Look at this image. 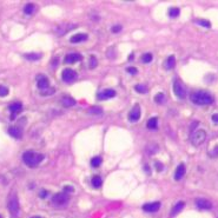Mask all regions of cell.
<instances>
[{
  "label": "cell",
  "mask_w": 218,
  "mask_h": 218,
  "mask_svg": "<svg viewBox=\"0 0 218 218\" xmlns=\"http://www.w3.org/2000/svg\"><path fill=\"white\" fill-rule=\"evenodd\" d=\"M88 113H91V114H100V113H103V110L100 107H91V109H88Z\"/></svg>",
  "instance_id": "obj_32"
},
{
  "label": "cell",
  "mask_w": 218,
  "mask_h": 218,
  "mask_svg": "<svg viewBox=\"0 0 218 218\" xmlns=\"http://www.w3.org/2000/svg\"><path fill=\"white\" fill-rule=\"evenodd\" d=\"M8 133H10V136H12L13 138L20 139L21 136H23V131L19 129L18 126H11V127L8 129Z\"/></svg>",
  "instance_id": "obj_16"
},
{
  "label": "cell",
  "mask_w": 218,
  "mask_h": 218,
  "mask_svg": "<svg viewBox=\"0 0 218 218\" xmlns=\"http://www.w3.org/2000/svg\"><path fill=\"white\" fill-rule=\"evenodd\" d=\"M175 65H176V58H175V56H170L165 61V67L167 70H171L175 67Z\"/></svg>",
  "instance_id": "obj_21"
},
{
  "label": "cell",
  "mask_w": 218,
  "mask_h": 218,
  "mask_svg": "<svg viewBox=\"0 0 218 218\" xmlns=\"http://www.w3.org/2000/svg\"><path fill=\"white\" fill-rule=\"evenodd\" d=\"M61 104L65 107H71V106L76 105V100L73 99L72 97H70V96H65V97H63V99H61Z\"/></svg>",
  "instance_id": "obj_19"
},
{
  "label": "cell",
  "mask_w": 218,
  "mask_h": 218,
  "mask_svg": "<svg viewBox=\"0 0 218 218\" xmlns=\"http://www.w3.org/2000/svg\"><path fill=\"white\" fill-rule=\"evenodd\" d=\"M156 167H158L159 170H162V169H163V166L159 164V163H156Z\"/></svg>",
  "instance_id": "obj_42"
},
{
  "label": "cell",
  "mask_w": 218,
  "mask_h": 218,
  "mask_svg": "<svg viewBox=\"0 0 218 218\" xmlns=\"http://www.w3.org/2000/svg\"><path fill=\"white\" fill-rule=\"evenodd\" d=\"M73 190L74 189L72 186H65V192H73Z\"/></svg>",
  "instance_id": "obj_40"
},
{
  "label": "cell",
  "mask_w": 218,
  "mask_h": 218,
  "mask_svg": "<svg viewBox=\"0 0 218 218\" xmlns=\"http://www.w3.org/2000/svg\"><path fill=\"white\" fill-rule=\"evenodd\" d=\"M135 90L137 92H139V93H145V92H147L146 86H144V85H136Z\"/></svg>",
  "instance_id": "obj_33"
},
{
  "label": "cell",
  "mask_w": 218,
  "mask_h": 218,
  "mask_svg": "<svg viewBox=\"0 0 218 218\" xmlns=\"http://www.w3.org/2000/svg\"><path fill=\"white\" fill-rule=\"evenodd\" d=\"M129 118L131 122H137V120H139V118H140V106L138 105V104L133 106V109L130 112Z\"/></svg>",
  "instance_id": "obj_13"
},
{
  "label": "cell",
  "mask_w": 218,
  "mask_h": 218,
  "mask_svg": "<svg viewBox=\"0 0 218 218\" xmlns=\"http://www.w3.org/2000/svg\"><path fill=\"white\" fill-rule=\"evenodd\" d=\"M116 91L114 90H112V88H106L104 91H101L98 93V99L99 100H106V99H110V98H113V97H116Z\"/></svg>",
  "instance_id": "obj_9"
},
{
  "label": "cell",
  "mask_w": 218,
  "mask_h": 218,
  "mask_svg": "<svg viewBox=\"0 0 218 218\" xmlns=\"http://www.w3.org/2000/svg\"><path fill=\"white\" fill-rule=\"evenodd\" d=\"M152 54L151 53H144L143 56H141V60H143V63H145V64H149V63H151L152 61Z\"/></svg>",
  "instance_id": "obj_27"
},
{
  "label": "cell",
  "mask_w": 218,
  "mask_h": 218,
  "mask_svg": "<svg viewBox=\"0 0 218 218\" xmlns=\"http://www.w3.org/2000/svg\"><path fill=\"white\" fill-rule=\"evenodd\" d=\"M24 58L27 60H39L41 58V53H26L24 54Z\"/></svg>",
  "instance_id": "obj_23"
},
{
  "label": "cell",
  "mask_w": 218,
  "mask_h": 218,
  "mask_svg": "<svg viewBox=\"0 0 218 218\" xmlns=\"http://www.w3.org/2000/svg\"><path fill=\"white\" fill-rule=\"evenodd\" d=\"M37 86L40 91H45L50 87V82H48L47 77L42 76V74H39L37 77Z\"/></svg>",
  "instance_id": "obj_8"
},
{
  "label": "cell",
  "mask_w": 218,
  "mask_h": 218,
  "mask_svg": "<svg viewBox=\"0 0 218 218\" xmlns=\"http://www.w3.org/2000/svg\"><path fill=\"white\" fill-rule=\"evenodd\" d=\"M69 196L65 194V192H60V194H56L53 196L52 198V203L54 205H58V206H63L66 205L69 203Z\"/></svg>",
  "instance_id": "obj_5"
},
{
  "label": "cell",
  "mask_w": 218,
  "mask_h": 218,
  "mask_svg": "<svg viewBox=\"0 0 218 218\" xmlns=\"http://www.w3.org/2000/svg\"><path fill=\"white\" fill-rule=\"evenodd\" d=\"M100 164H101V158L100 157H93L92 160H91V165L93 167H98V166H100Z\"/></svg>",
  "instance_id": "obj_29"
},
{
  "label": "cell",
  "mask_w": 218,
  "mask_h": 218,
  "mask_svg": "<svg viewBox=\"0 0 218 218\" xmlns=\"http://www.w3.org/2000/svg\"><path fill=\"white\" fill-rule=\"evenodd\" d=\"M120 29H122V26L120 25H116V26L112 27V32L113 33H118V32H120Z\"/></svg>",
  "instance_id": "obj_37"
},
{
  "label": "cell",
  "mask_w": 218,
  "mask_h": 218,
  "mask_svg": "<svg viewBox=\"0 0 218 218\" xmlns=\"http://www.w3.org/2000/svg\"><path fill=\"white\" fill-rule=\"evenodd\" d=\"M54 88H47V90H45V91H42V96H50V94H52V93H54Z\"/></svg>",
  "instance_id": "obj_35"
},
{
  "label": "cell",
  "mask_w": 218,
  "mask_h": 218,
  "mask_svg": "<svg viewBox=\"0 0 218 218\" xmlns=\"http://www.w3.org/2000/svg\"><path fill=\"white\" fill-rule=\"evenodd\" d=\"M160 207V203L159 202H153V203H147L143 205V210L145 212H157Z\"/></svg>",
  "instance_id": "obj_15"
},
{
  "label": "cell",
  "mask_w": 218,
  "mask_h": 218,
  "mask_svg": "<svg viewBox=\"0 0 218 218\" xmlns=\"http://www.w3.org/2000/svg\"><path fill=\"white\" fill-rule=\"evenodd\" d=\"M98 65V61H97V58L94 56H91L90 57V69H96Z\"/></svg>",
  "instance_id": "obj_30"
},
{
  "label": "cell",
  "mask_w": 218,
  "mask_h": 218,
  "mask_svg": "<svg viewBox=\"0 0 218 218\" xmlns=\"http://www.w3.org/2000/svg\"><path fill=\"white\" fill-rule=\"evenodd\" d=\"M185 175V165L184 164H179L177 166L176 172H175V179L176 180H180Z\"/></svg>",
  "instance_id": "obj_17"
},
{
  "label": "cell",
  "mask_w": 218,
  "mask_h": 218,
  "mask_svg": "<svg viewBox=\"0 0 218 218\" xmlns=\"http://www.w3.org/2000/svg\"><path fill=\"white\" fill-rule=\"evenodd\" d=\"M46 194H47L46 191H41V192H40V197H45Z\"/></svg>",
  "instance_id": "obj_41"
},
{
  "label": "cell",
  "mask_w": 218,
  "mask_h": 218,
  "mask_svg": "<svg viewBox=\"0 0 218 218\" xmlns=\"http://www.w3.org/2000/svg\"><path fill=\"white\" fill-rule=\"evenodd\" d=\"M82 59V57L79 53H69V54L65 57L64 61L66 64H74L77 61H80Z\"/></svg>",
  "instance_id": "obj_10"
},
{
  "label": "cell",
  "mask_w": 218,
  "mask_h": 218,
  "mask_svg": "<svg viewBox=\"0 0 218 218\" xmlns=\"http://www.w3.org/2000/svg\"><path fill=\"white\" fill-rule=\"evenodd\" d=\"M164 99H165L164 93H158V94H156V97H154V101H156V103H158V104L164 103Z\"/></svg>",
  "instance_id": "obj_31"
},
{
  "label": "cell",
  "mask_w": 218,
  "mask_h": 218,
  "mask_svg": "<svg viewBox=\"0 0 218 218\" xmlns=\"http://www.w3.org/2000/svg\"><path fill=\"white\" fill-rule=\"evenodd\" d=\"M91 183H92L93 188L98 189V188H100V186H101V184H103V180H101V178H100L99 176H94L93 178H92Z\"/></svg>",
  "instance_id": "obj_25"
},
{
  "label": "cell",
  "mask_w": 218,
  "mask_h": 218,
  "mask_svg": "<svg viewBox=\"0 0 218 218\" xmlns=\"http://www.w3.org/2000/svg\"><path fill=\"white\" fill-rule=\"evenodd\" d=\"M88 35L85 34V33H78V34H74L72 38H71V42L73 44H78V42H82V41L87 40Z\"/></svg>",
  "instance_id": "obj_18"
},
{
  "label": "cell",
  "mask_w": 218,
  "mask_h": 218,
  "mask_svg": "<svg viewBox=\"0 0 218 218\" xmlns=\"http://www.w3.org/2000/svg\"><path fill=\"white\" fill-rule=\"evenodd\" d=\"M145 170H146L147 173H150V167H149V166H146V165H145Z\"/></svg>",
  "instance_id": "obj_43"
},
{
  "label": "cell",
  "mask_w": 218,
  "mask_h": 218,
  "mask_svg": "<svg viewBox=\"0 0 218 218\" xmlns=\"http://www.w3.org/2000/svg\"><path fill=\"white\" fill-rule=\"evenodd\" d=\"M0 218H2V216H1V215H0Z\"/></svg>",
  "instance_id": "obj_45"
},
{
  "label": "cell",
  "mask_w": 218,
  "mask_h": 218,
  "mask_svg": "<svg viewBox=\"0 0 218 218\" xmlns=\"http://www.w3.org/2000/svg\"><path fill=\"white\" fill-rule=\"evenodd\" d=\"M196 205L200 210H211L212 207L211 203L207 199H204V198H198V199L196 200Z\"/></svg>",
  "instance_id": "obj_11"
},
{
  "label": "cell",
  "mask_w": 218,
  "mask_h": 218,
  "mask_svg": "<svg viewBox=\"0 0 218 218\" xmlns=\"http://www.w3.org/2000/svg\"><path fill=\"white\" fill-rule=\"evenodd\" d=\"M34 11H35V5L34 4H26L25 5V7H24V12L26 13V14H32V13H34Z\"/></svg>",
  "instance_id": "obj_24"
},
{
  "label": "cell",
  "mask_w": 218,
  "mask_h": 218,
  "mask_svg": "<svg viewBox=\"0 0 218 218\" xmlns=\"http://www.w3.org/2000/svg\"><path fill=\"white\" fill-rule=\"evenodd\" d=\"M44 159V154L34 151H26L23 154V160L24 163L27 165L29 167H35L40 164Z\"/></svg>",
  "instance_id": "obj_2"
},
{
  "label": "cell",
  "mask_w": 218,
  "mask_h": 218,
  "mask_svg": "<svg viewBox=\"0 0 218 218\" xmlns=\"http://www.w3.org/2000/svg\"><path fill=\"white\" fill-rule=\"evenodd\" d=\"M7 94H8V88L6 86L0 85V97H6Z\"/></svg>",
  "instance_id": "obj_34"
},
{
  "label": "cell",
  "mask_w": 218,
  "mask_h": 218,
  "mask_svg": "<svg viewBox=\"0 0 218 218\" xmlns=\"http://www.w3.org/2000/svg\"><path fill=\"white\" fill-rule=\"evenodd\" d=\"M32 218H40V217H38V216H35V217H32Z\"/></svg>",
  "instance_id": "obj_44"
},
{
  "label": "cell",
  "mask_w": 218,
  "mask_h": 218,
  "mask_svg": "<svg viewBox=\"0 0 218 218\" xmlns=\"http://www.w3.org/2000/svg\"><path fill=\"white\" fill-rule=\"evenodd\" d=\"M126 71H127L129 73H131V74H136V73H137V69H135V67H127Z\"/></svg>",
  "instance_id": "obj_38"
},
{
  "label": "cell",
  "mask_w": 218,
  "mask_h": 218,
  "mask_svg": "<svg viewBox=\"0 0 218 218\" xmlns=\"http://www.w3.org/2000/svg\"><path fill=\"white\" fill-rule=\"evenodd\" d=\"M7 207H8V211L11 212L13 216H17L19 211H20V205H19V200H18V197L16 194H12L8 198V202H7Z\"/></svg>",
  "instance_id": "obj_3"
},
{
  "label": "cell",
  "mask_w": 218,
  "mask_h": 218,
  "mask_svg": "<svg viewBox=\"0 0 218 218\" xmlns=\"http://www.w3.org/2000/svg\"><path fill=\"white\" fill-rule=\"evenodd\" d=\"M169 16L171 18H176L179 16V8H177V7H172L170 8V11H169Z\"/></svg>",
  "instance_id": "obj_28"
},
{
  "label": "cell",
  "mask_w": 218,
  "mask_h": 218,
  "mask_svg": "<svg viewBox=\"0 0 218 218\" xmlns=\"http://www.w3.org/2000/svg\"><path fill=\"white\" fill-rule=\"evenodd\" d=\"M209 154H210V157H218V146L215 147L211 152H209Z\"/></svg>",
  "instance_id": "obj_36"
},
{
  "label": "cell",
  "mask_w": 218,
  "mask_h": 218,
  "mask_svg": "<svg viewBox=\"0 0 218 218\" xmlns=\"http://www.w3.org/2000/svg\"><path fill=\"white\" fill-rule=\"evenodd\" d=\"M194 21H196V24H198V25H200V26H204V27H206V29H210V27H211L210 21L204 20V19H196Z\"/></svg>",
  "instance_id": "obj_26"
},
{
  "label": "cell",
  "mask_w": 218,
  "mask_h": 218,
  "mask_svg": "<svg viewBox=\"0 0 218 218\" xmlns=\"http://www.w3.org/2000/svg\"><path fill=\"white\" fill-rule=\"evenodd\" d=\"M173 92L179 99H184L186 97V90H185L182 82H178V80L175 82V84H173Z\"/></svg>",
  "instance_id": "obj_7"
},
{
  "label": "cell",
  "mask_w": 218,
  "mask_h": 218,
  "mask_svg": "<svg viewBox=\"0 0 218 218\" xmlns=\"http://www.w3.org/2000/svg\"><path fill=\"white\" fill-rule=\"evenodd\" d=\"M157 126H158V119H157L156 117L150 118L149 122H147V129L156 130L157 129Z\"/></svg>",
  "instance_id": "obj_22"
},
{
  "label": "cell",
  "mask_w": 218,
  "mask_h": 218,
  "mask_svg": "<svg viewBox=\"0 0 218 218\" xmlns=\"http://www.w3.org/2000/svg\"><path fill=\"white\" fill-rule=\"evenodd\" d=\"M77 72L74 70H72V69H65L63 71V73H61V78H63V80L65 82H74L77 79Z\"/></svg>",
  "instance_id": "obj_6"
},
{
  "label": "cell",
  "mask_w": 218,
  "mask_h": 218,
  "mask_svg": "<svg viewBox=\"0 0 218 218\" xmlns=\"http://www.w3.org/2000/svg\"><path fill=\"white\" fill-rule=\"evenodd\" d=\"M190 99L191 101L196 104V105H210L213 103V97L209 92H205V91H196V92H192L191 96H190Z\"/></svg>",
  "instance_id": "obj_1"
},
{
  "label": "cell",
  "mask_w": 218,
  "mask_h": 218,
  "mask_svg": "<svg viewBox=\"0 0 218 218\" xmlns=\"http://www.w3.org/2000/svg\"><path fill=\"white\" fill-rule=\"evenodd\" d=\"M190 139H191V143L194 144V146H198L200 144H203L206 139V132L204 130H197V131H194L191 133V137H190Z\"/></svg>",
  "instance_id": "obj_4"
},
{
  "label": "cell",
  "mask_w": 218,
  "mask_h": 218,
  "mask_svg": "<svg viewBox=\"0 0 218 218\" xmlns=\"http://www.w3.org/2000/svg\"><path fill=\"white\" fill-rule=\"evenodd\" d=\"M184 206H185L184 202H178L176 205L173 206V209H172V211H171V216L173 217V216H176L177 213H179V212L184 209Z\"/></svg>",
  "instance_id": "obj_20"
},
{
  "label": "cell",
  "mask_w": 218,
  "mask_h": 218,
  "mask_svg": "<svg viewBox=\"0 0 218 218\" xmlns=\"http://www.w3.org/2000/svg\"><path fill=\"white\" fill-rule=\"evenodd\" d=\"M76 27V25L74 24H63L61 26H59V27H57V29H56V33L58 35H64L65 33H67L70 29H74Z\"/></svg>",
  "instance_id": "obj_12"
},
{
  "label": "cell",
  "mask_w": 218,
  "mask_h": 218,
  "mask_svg": "<svg viewBox=\"0 0 218 218\" xmlns=\"http://www.w3.org/2000/svg\"><path fill=\"white\" fill-rule=\"evenodd\" d=\"M8 110L12 112L11 119H14L16 116H17V113H19V112L23 110V104H21V103H19V101H17V103H13V104H11V105L8 106Z\"/></svg>",
  "instance_id": "obj_14"
},
{
  "label": "cell",
  "mask_w": 218,
  "mask_h": 218,
  "mask_svg": "<svg viewBox=\"0 0 218 218\" xmlns=\"http://www.w3.org/2000/svg\"><path fill=\"white\" fill-rule=\"evenodd\" d=\"M211 119H212V122H213V123L218 124V113H216V114H213V116L211 117Z\"/></svg>",
  "instance_id": "obj_39"
}]
</instances>
